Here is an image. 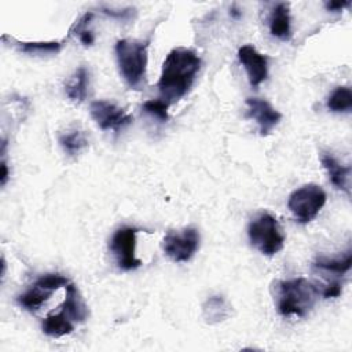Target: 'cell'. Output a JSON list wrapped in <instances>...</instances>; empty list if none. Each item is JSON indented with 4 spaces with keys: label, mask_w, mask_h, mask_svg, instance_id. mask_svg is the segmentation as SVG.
I'll list each match as a JSON object with an SVG mask.
<instances>
[{
    "label": "cell",
    "mask_w": 352,
    "mask_h": 352,
    "mask_svg": "<svg viewBox=\"0 0 352 352\" xmlns=\"http://www.w3.org/2000/svg\"><path fill=\"white\" fill-rule=\"evenodd\" d=\"M201 69V58L188 48H173L162 63L158 89L161 99L172 104L182 99L192 87Z\"/></svg>",
    "instance_id": "cell-1"
},
{
    "label": "cell",
    "mask_w": 352,
    "mask_h": 352,
    "mask_svg": "<svg viewBox=\"0 0 352 352\" xmlns=\"http://www.w3.org/2000/svg\"><path fill=\"white\" fill-rule=\"evenodd\" d=\"M276 308L280 315L305 316L315 305L319 290L305 278L274 282Z\"/></svg>",
    "instance_id": "cell-2"
},
{
    "label": "cell",
    "mask_w": 352,
    "mask_h": 352,
    "mask_svg": "<svg viewBox=\"0 0 352 352\" xmlns=\"http://www.w3.org/2000/svg\"><path fill=\"white\" fill-rule=\"evenodd\" d=\"M147 41L122 38L116 43V56L120 73L125 82L139 89L144 84L147 69Z\"/></svg>",
    "instance_id": "cell-3"
},
{
    "label": "cell",
    "mask_w": 352,
    "mask_h": 352,
    "mask_svg": "<svg viewBox=\"0 0 352 352\" xmlns=\"http://www.w3.org/2000/svg\"><path fill=\"white\" fill-rule=\"evenodd\" d=\"M248 235L252 245L265 256H274L282 250L285 235L274 216L261 213L248 227Z\"/></svg>",
    "instance_id": "cell-4"
},
{
    "label": "cell",
    "mask_w": 352,
    "mask_h": 352,
    "mask_svg": "<svg viewBox=\"0 0 352 352\" xmlns=\"http://www.w3.org/2000/svg\"><path fill=\"white\" fill-rule=\"evenodd\" d=\"M326 204V192L318 184H305L294 190L287 201V206L300 223H309L316 217Z\"/></svg>",
    "instance_id": "cell-5"
},
{
    "label": "cell",
    "mask_w": 352,
    "mask_h": 352,
    "mask_svg": "<svg viewBox=\"0 0 352 352\" xmlns=\"http://www.w3.org/2000/svg\"><path fill=\"white\" fill-rule=\"evenodd\" d=\"M199 246V234L195 228L187 227L182 232H169L162 241V249L173 261H188Z\"/></svg>",
    "instance_id": "cell-6"
},
{
    "label": "cell",
    "mask_w": 352,
    "mask_h": 352,
    "mask_svg": "<svg viewBox=\"0 0 352 352\" xmlns=\"http://www.w3.org/2000/svg\"><path fill=\"white\" fill-rule=\"evenodd\" d=\"M138 228L135 227H121L118 228L110 242V249L117 260L121 270L131 271L140 267L142 261L135 256Z\"/></svg>",
    "instance_id": "cell-7"
},
{
    "label": "cell",
    "mask_w": 352,
    "mask_h": 352,
    "mask_svg": "<svg viewBox=\"0 0 352 352\" xmlns=\"http://www.w3.org/2000/svg\"><path fill=\"white\" fill-rule=\"evenodd\" d=\"M89 111L95 122L99 125V128L104 131L111 129L118 132L120 129H122L133 121L132 116L126 114L122 109L107 100L92 102L89 106Z\"/></svg>",
    "instance_id": "cell-8"
},
{
    "label": "cell",
    "mask_w": 352,
    "mask_h": 352,
    "mask_svg": "<svg viewBox=\"0 0 352 352\" xmlns=\"http://www.w3.org/2000/svg\"><path fill=\"white\" fill-rule=\"evenodd\" d=\"M239 62L243 65L252 87H258L268 76V59L253 45H242L238 50Z\"/></svg>",
    "instance_id": "cell-9"
},
{
    "label": "cell",
    "mask_w": 352,
    "mask_h": 352,
    "mask_svg": "<svg viewBox=\"0 0 352 352\" xmlns=\"http://www.w3.org/2000/svg\"><path fill=\"white\" fill-rule=\"evenodd\" d=\"M248 117L253 118L260 129L261 136H267L279 124L282 114L275 110L267 100L260 98H248Z\"/></svg>",
    "instance_id": "cell-10"
},
{
    "label": "cell",
    "mask_w": 352,
    "mask_h": 352,
    "mask_svg": "<svg viewBox=\"0 0 352 352\" xmlns=\"http://www.w3.org/2000/svg\"><path fill=\"white\" fill-rule=\"evenodd\" d=\"M320 161L323 168L327 170L329 179L333 183V186L344 191L349 197L351 195V168L341 165L330 154H322Z\"/></svg>",
    "instance_id": "cell-11"
},
{
    "label": "cell",
    "mask_w": 352,
    "mask_h": 352,
    "mask_svg": "<svg viewBox=\"0 0 352 352\" xmlns=\"http://www.w3.org/2000/svg\"><path fill=\"white\" fill-rule=\"evenodd\" d=\"M66 297L62 304V311L67 315L72 322H84L88 316V308L85 305L84 298L81 297L78 289L73 283H67L66 286Z\"/></svg>",
    "instance_id": "cell-12"
},
{
    "label": "cell",
    "mask_w": 352,
    "mask_h": 352,
    "mask_svg": "<svg viewBox=\"0 0 352 352\" xmlns=\"http://www.w3.org/2000/svg\"><path fill=\"white\" fill-rule=\"evenodd\" d=\"M270 32L272 36L280 40H289L292 37L290 12L287 3H278L270 16Z\"/></svg>",
    "instance_id": "cell-13"
},
{
    "label": "cell",
    "mask_w": 352,
    "mask_h": 352,
    "mask_svg": "<svg viewBox=\"0 0 352 352\" xmlns=\"http://www.w3.org/2000/svg\"><path fill=\"white\" fill-rule=\"evenodd\" d=\"M231 315V307L221 296H212L202 304V316L206 323L216 324Z\"/></svg>",
    "instance_id": "cell-14"
},
{
    "label": "cell",
    "mask_w": 352,
    "mask_h": 352,
    "mask_svg": "<svg viewBox=\"0 0 352 352\" xmlns=\"http://www.w3.org/2000/svg\"><path fill=\"white\" fill-rule=\"evenodd\" d=\"M88 81H89L88 70L84 66L78 67L72 76L70 81L66 84V95L69 96V99L77 103L82 102L87 98Z\"/></svg>",
    "instance_id": "cell-15"
},
{
    "label": "cell",
    "mask_w": 352,
    "mask_h": 352,
    "mask_svg": "<svg viewBox=\"0 0 352 352\" xmlns=\"http://www.w3.org/2000/svg\"><path fill=\"white\" fill-rule=\"evenodd\" d=\"M43 331L50 336V337H62L66 334H70L74 329L73 322L67 318V315L60 311L56 315H48L44 320H43Z\"/></svg>",
    "instance_id": "cell-16"
},
{
    "label": "cell",
    "mask_w": 352,
    "mask_h": 352,
    "mask_svg": "<svg viewBox=\"0 0 352 352\" xmlns=\"http://www.w3.org/2000/svg\"><path fill=\"white\" fill-rule=\"evenodd\" d=\"M316 268L326 271V272H331V274H337V275H342L345 272H348L351 270L352 265V253L351 250L346 252V254L344 257H318L315 264Z\"/></svg>",
    "instance_id": "cell-17"
},
{
    "label": "cell",
    "mask_w": 352,
    "mask_h": 352,
    "mask_svg": "<svg viewBox=\"0 0 352 352\" xmlns=\"http://www.w3.org/2000/svg\"><path fill=\"white\" fill-rule=\"evenodd\" d=\"M21 52L29 55H48L58 54L60 51V43L58 41H18L11 38Z\"/></svg>",
    "instance_id": "cell-18"
},
{
    "label": "cell",
    "mask_w": 352,
    "mask_h": 352,
    "mask_svg": "<svg viewBox=\"0 0 352 352\" xmlns=\"http://www.w3.org/2000/svg\"><path fill=\"white\" fill-rule=\"evenodd\" d=\"M327 107L336 113L351 111L352 109V91L349 87L336 88L327 99Z\"/></svg>",
    "instance_id": "cell-19"
},
{
    "label": "cell",
    "mask_w": 352,
    "mask_h": 352,
    "mask_svg": "<svg viewBox=\"0 0 352 352\" xmlns=\"http://www.w3.org/2000/svg\"><path fill=\"white\" fill-rule=\"evenodd\" d=\"M50 294H51L50 290H45V289H43V287L34 285V287L29 289L26 293L21 294V296L18 297V302H19L23 308H26V309H29V311H36V309H38V308L41 307V304L50 297Z\"/></svg>",
    "instance_id": "cell-20"
},
{
    "label": "cell",
    "mask_w": 352,
    "mask_h": 352,
    "mask_svg": "<svg viewBox=\"0 0 352 352\" xmlns=\"http://www.w3.org/2000/svg\"><path fill=\"white\" fill-rule=\"evenodd\" d=\"M59 143L63 147L65 151H67L69 154L74 155L77 153H80L84 147L88 146V140L85 138V135L81 131H72L70 133H65L59 136Z\"/></svg>",
    "instance_id": "cell-21"
},
{
    "label": "cell",
    "mask_w": 352,
    "mask_h": 352,
    "mask_svg": "<svg viewBox=\"0 0 352 352\" xmlns=\"http://www.w3.org/2000/svg\"><path fill=\"white\" fill-rule=\"evenodd\" d=\"M168 107L169 103H166L162 99H151V100H146L143 103V110L148 114H151L153 117L158 118L160 121L165 122L169 120V114H168Z\"/></svg>",
    "instance_id": "cell-22"
},
{
    "label": "cell",
    "mask_w": 352,
    "mask_h": 352,
    "mask_svg": "<svg viewBox=\"0 0 352 352\" xmlns=\"http://www.w3.org/2000/svg\"><path fill=\"white\" fill-rule=\"evenodd\" d=\"M67 283H69L67 278L62 276L60 274H47V275H43L41 278H38L34 285L40 286L45 290L52 292V290H56L62 286H66Z\"/></svg>",
    "instance_id": "cell-23"
},
{
    "label": "cell",
    "mask_w": 352,
    "mask_h": 352,
    "mask_svg": "<svg viewBox=\"0 0 352 352\" xmlns=\"http://www.w3.org/2000/svg\"><path fill=\"white\" fill-rule=\"evenodd\" d=\"M94 18V12H85L78 21H76V23L72 26V29H70V34H80L81 32H84V30H87V26H88V23L91 22V19Z\"/></svg>",
    "instance_id": "cell-24"
},
{
    "label": "cell",
    "mask_w": 352,
    "mask_h": 352,
    "mask_svg": "<svg viewBox=\"0 0 352 352\" xmlns=\"http://www.w3.org/2000/svg\"><path fill=\"white\" fill-rule=\"evenodd\" d=\"M102 12H104L106 15L111 16V18H116V19H129L133 14V8H125V10H111V8H104L102 7L100 8Z\"/></svg>",
    "instance_id": "cell-25"
},
{
    "label": "cell",
    "mask_w": 352,
    "mask_h": 352,
    "mask_svg": "<svg viewBox=\"0 0 352 352\" xmlns=\"http://www.w3.org/2000/svg\"><path fill=\"white\" fill-rule=\"evenodd\" d=\"M324 298H333V297H338L341 294V283L338 282H333L330 285H327L323 292H322Z\"/></svg>",
    "instance_id": "cell-26"
},
{
    "label": "cell",
    "mask_w": 352,
    "mask_h": 352,
    "mask_svg": "<svg viewBox=\"0 0 352 352\" xmlns=\"http://www.w3.org/2000/svg\"><path fill=\"white\" fill-rule=\"evenodd\" d=\"M349 4H351V1H327L324 4V7L329 11H341L342 8L348 7Z\"/></svg>",
    "instance_id": "cell-27"
},
{
    "label": "cell",
    "mask_w": 352,
    "mask_h": 352,
    "mask_svg": "<svg viewBox=\"0 0 352 352\" xmlns=\"http://www.w3.org/2000/svg\"><path fill=\"white\" fill-rule=\"evenodd\" d=\"M78 38H80V41H81L84 45H91V44H94V41H95V36H94V33H92L91 30H84V32H81V33L78 34Z\"/></svg>",
    "instance_id": "cell-28"
},
{
    "label": "cell",
    "mask_w": 352,
    "mask_h": 352,
    "mask_svg": "<svg viewBox=\"0 0 352 352\" xmlns=\"http://www.w3.org/2000/svg\"><path fill=\"white\" fill-rule=\"evenodd\" d=\"M7 180H8V168H7L6 161H3V162H1V176H0V183H1V186H4V184L7 183Z\"/></svg>",
    "instance_id": "cell-29"
},
{
    "label": "cell",
    "mask_w": 352,
    "mask_h": 352,
    "mask_svg": "<svg viewBox=\"0 0 352 352\" xmlns=\"http://www.w3.org/2000/svg\"><path fill=\"white\" fill-rule=\"evenodd\" d=\"M230 14H231V15H232V16H235V18H238V16H239V15H241V12H239V11H238V10H236V8H235V7H234V8H232V10H231V12H230Z\"/></svg>",
    "instance_id": "cell-30"
}]
</instances>
